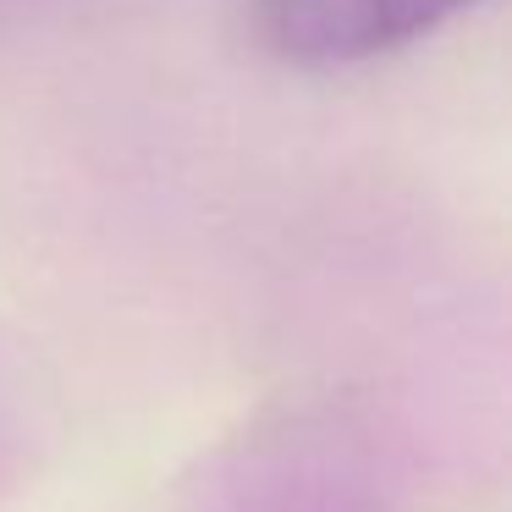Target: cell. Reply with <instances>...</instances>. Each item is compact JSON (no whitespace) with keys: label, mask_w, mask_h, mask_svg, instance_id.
<instances>
[{"label":"cell","mask_w":512,"mask_h":512,"mask_svg":"<svg viewBox=\"0 0 512 512\" xmlns=\"http://www.w3.org/2000/svg\"><path fill=\"white\" fill-rule=\"evenodd\" d=\"M254 39L303 72L364 67L446 28L479 0H248Z\"/></svg>","instance_id":"cell-1"}]
</instances>
